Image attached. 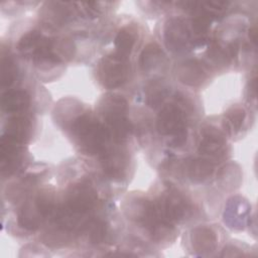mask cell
<instances>
[{
    "label": "cell",
    "instance_id": "cell-4",
    "mask_svg": "<svg viewBox=\"0 0 258 258\" xmlns=\"http://www.w3.org/2000/svg\"><path fill=\"white\" fill-rule=\"evenodd\" d=\"M102 114L111 137L116 141L125 140L131 130L127 119V102L117 95H110L102 105Z\"/></svg>",
    "mask_w": 258,
    "mask_h": 258
},
{
    "label": "cell",
    "instance_id": "cell-3",
    "mask_svg": "<svg viewBox=\"0 0 258 258\" xmlns=\"http://www.w3.org/2000/svg\"><path fill=\"white\" fill-rule=\"evenodd\" d=\"M156 129L160 135L170 137L174 146H182L187 136L186 119L182 109L175 104L164 105L157 115Z\"/></svg>",
    "mask_w": 258,
    "mask_h": 258
},
{
    "label": "cell",
    "instance_id": "cell-5",
    "mask_svg": "<svg viewBox=\"0 0 258 258\" xmlns=\"http://www.w3.org/2000/svg\"><path fill=\"white\" fill-rule=\"evenodd\" d=\"M128 59L115 51L104 56L97 70L100 83L108 89H115L122 86L128 80L131 72V66Z\"/></svg>",
    "mask_w": 258,
    "mask_h": 258
},
{
    "label": "cell",
    "instance_id": "cell-7",
    "mask_svg": "<svg viewBox=\"0 0 258 258\" xmlns=\"http://www.w3.org/2000/svg\"><path fill=\"white\" fill-rule=\"evenodd\" d=\"M164 39L168 48L173 51H183L196 42L190 27L180 18H171L164 28Z\"/></svg>",
    "mask_w": 258,
    "mask_h": 258
},
{
    "label": "cell",
    "instance_id": "cell-2",
    "mask_svg": "<svg viewBox=\"0 0 258 258\" xmlns=\"http://www.w3.org/2000/svg\"><path fill=\"white\" fill-rule=\"evenodd\" d=\"M17 48L37 66L49 64L53 67L61 62L60 56L53 48L52 40L36 29L24 33L17 43Z\"/></svg>",
    "mask_w": 258,
    "mask_h": 258
},
{
    "label": "cell",
    "instance_id": "cell-1",
    "mask_svg": "<svg viewBox=\"0 0 258 258\" xmlns=\"http://www.w3.org/2000/svg\"><path fill=\"white\" fill-rule=\"evenodd\" d=\"M72 133L77 144L89 154H98L103 160L110 154L107 146L111 134L108 128L88 113L78 116L72 125Z\"/></svg>",
    "mask_w": 258,
    "mask_h": 258
},
{
    "label": "cell",
    "instance_id": "cell-16",
    "mask_svg": "<svg viewBox=\"0 0 258 258\" xmlns=\"http://www.w3.org/2000/svg\"><path fill=\"white\" fill-rule=\"evenodd\" d=\"M163 57L164 55L160 47L155 43H149L140 55L139 64L142 70H149L155 66H158L160 61L162 62Z\"/></svg>",
    "mask_w": 258,
    "mask_h": 258
},
{
    "label": "cell",
    "instance_id": "cell-17",
    "mask_svg": "<svg viewBox=\"0 0 258 258\" xmlns=\"http://www.w3.org/2000/svg\"><path fill=\"white\" fill-rule=\"evenodd\" d=\"M1 80H2V88H8L10 87L15 79H16V74L17 70L15 67V63L9 56H2V61H1Z\"/></svg>",
    "mask_w": 258,
    "mask_h": 258
},
{
    "label": "cell",
    "instance_id": "cell-13",
    "mask_svg": "<svg viewBox=\"0 0 258 258\" xmlns=\"http://www.w3.org/2000/svg\"><path fill=\"white\" fill-rule=\"evenodd\" d=\"M115 52L123 57L129 58L132 50L136 44V34L129 27H123L120 29L114 40Z\"/></svg>",
    "mask_w": 258,
    "mask_h": 258
},
{
    "label": "cell",
    "instance_id": "cell-6",
    "mask_svg": "<svg viewBox=\"0 0 258 258\" xmlns=\"http://www.w3.org/2000/svg\"><path fill=\"white\" fill-rule=\"evenodd\" d=\"M155 204L163 221L171 227L182 221L190 211L186 199L175 190L167 191Z\"/></svg>",
    "mask_w": 258,
    "mask_h": 258
},
{
    "label": "cell",
    "instance_id": "cell-8",
    "mask_svg": "<svg viewBox=\"0 0 258 258\" xmlns=\"http://www.w3.org/2000/svg\"><path fill=\"white\" fill-rule=\"evenodd\" d=\"M199 151L201 154L211 157L212 159H220L226 155L227 142L222 132L214 127L205 128L199 143Z\"/></svg>",
    "mask_w": 258,
    "mask_h": 258
},
{
    "label": "cell",
    "instance_id": "cell-12",
    "mask_svg": "<svg viewBox=\"0 0 258 258\" xmlns=\"http://www.w3.org/2000/svg\"><path fill=\"white\" fill-rule=\"evenodd\" d=\"M217 242L216 233L210 227H199L192 232V244L202 253L214 250Z\"/></svg>",
    "mask_w": 258,
    "mask_h": 258
},
{
    "label": "cell",
    "instance_id": "cell-18",
    "mask_svg": "<svg viewBox=\"0 0 258 258\" xmlns=\"http://www.w3.org/2000/svg\"><path fill=\"white\" fill-rule=\"evenodd\" d=\"M107 235V226L101 221L97 220L90 224L89 226V237L93 243H102Z\"/></svg>",
    "mask_w": 258,
    "mask_h": 258
},
{
    "label": "cell",
    "instance_id": "cell-11",
    "mask_svg": "<svg viewBox=\"0 0 258 258\" xmlns=\"http://www.w3.org/2000/svg\"><path fill=\"white\" fill-rule=\"evenodd\" d=\"M215 170L213 160L206 157L191 159L187 164V175L192 181L201 182L212 176Z\"/></svg>",
    "mask_w": 258,
    "mask_h": 258
},
{
    "label": "cell",
    "instance_id": "cell-15",
    "mask_svg": "<svg viewBox=\"0 0 258 258\" xmlns=\"http://www.w3.org/2000/svg\"><path fill=\"white\" fill-rule=\"evenodd\" d=\"M180 78L189 85H198L206 79V71L204 67L196 60L185 62L180 70Z\"/></svg>",
    "mask_w": 258,
    "mask_h": 258
},
{
    "label": "cell",
    "instance_id": "cell-10",
    "mask_svg": "<svg viewBox=\"0 0 258 258\" xmlns=\"http://www.w3.org/2000/svg\"><path fill=\"white\" fill-rule=\"evenodd\" d=\"M31 130V120L23 115L14 116L7 122V127L2 135L7 136L19 143L24 142Z\"/></svg>",
    "mask_w": 258,
    "mask_h": 258
},
{
    "label": "cell",
    "instance_id": "cell-14",
    "mask_svg": "<svg viewBox=\"0 0 258 258\" xmlns=\"http://www.w3.org/2000/svg\"><path fill=\"white\" fill-rule=\"evenodd\" d=\"M245 120H246L245 110L240 106L232 107L225 114L223 127L225 131H227L230 135H236L242 130L245 124Z\"/></svg>",
    "mask_w": 258,
    "mask_h": 258
},
{
    "label": "cell",
    "instance_id": "cell-9",
    "mask_svg": "<svg viewBox=\"0 0 258 258\" xmlns=\"http://www.w3.org/2000/svg\"><path fill=\"white\" fill-rule=\"evenodd\" d=\"M30 96L24 90H9L2 94V111L13 114L26 111L30 106Z\"/></svg>",
    "mask_w": 258,
    "mask_h": 258
}]
</instances>
